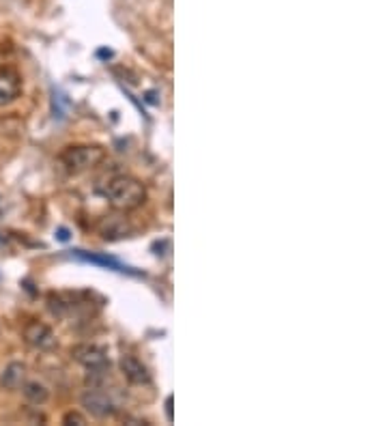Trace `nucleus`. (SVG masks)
Wrapping results in <instances>:
<instances>
[{
    "label": "nucleus",
    "mask_w": 387,
    "mask_h": 426,
    "mask_svg": "<svg viewBox=\"0 0 387 426\" xmlns=\"http://www.w3.org/2000/svg\"><path fill=\"white\" fill-rule=\"evenodd\" d=\"M26 381V366L22 362H11L3 372H0V388L7 392H15Z\"/></svg>",
    "instance_id": "obj_8"
},
{
    "label": "nucleus",
    "mask_w": 387,
    "mask_h": 426,
    "mask_svg": "<svg viewBox=\"0 0 387 426\" xmlns=\"http://www.w3.org/2000/svg\"><path fill=\"white\" fill-rule=\"evenodd\" d=\"M78 259L86 261V263H95V265H101V267H108V269H115V272H129V267L121 265L117 259H110V256H101V254H86L82 250L74 252Z\"/></svg>",
    "instance_id": "obj_10"
},
{
    "label": "nucleus",
    "mask_w": 387,
    "mask_h": 426,
    "mask_svg": "<svg viewBox=\"0 0 387 426\" xmlns=\"http://www.w3.org/2000/svg\"><path fill=\"white\" fill-rule=\"evenodd\" d=\"M60 164L65 166L67 172L80 174L90 168L99 166L106 160V151L97 145H78V147H67L58 155Z\"/></svg>",
    "instance_id": "obj_2"
},
{
    "label": "nucleus",
    "mask_w": 387,
    "mask_h": 426,
    "mask_svg": "<svg viewBox=\"0 0 387 426\" xmlns=\"http://www.w3.org/2000/svg\"><path fill=\"white\" fill-rule=\"evenodd\" d=\"M58 237H60L63 241H67V239H69V235H67V231H65V229H60V231H58Z\"/></svg>",
    "instance_id": "obj_13"
},
{
    "label": "nucleus",
    "mask_w": 387,
    "mask_h": 426,
    "mask_svg": "<svg viewBox=\"0 0 387 426\" xmlns=\"http://www.w3.org/2000/svg\"><path fill=\"white\" fill-rule=\"evenodd\" d=\"M3 209H5V200H3V196H0V213H3Z\"/></svg>",
    "instance_id": "obj_14"
},
{
    "label": "nucleus",
    "mask_w": 387,
    "mask_h": 426,
    "mask_svg": "<svg viewBox=\"0 0 387 426\" xmlns=\"http://www.w3.org/2000/svg\"><path fill=\"white\" fill-rule=\"evenodd\" d=\"M24 341L37 351H48V349H52L56 345V336H54L50 325L39 323V321H31L24 327Z\"/></svg>",
    "instance_id": "obj_4"
},
{
    "label": "nucleus",
    "mask_w": 387,
    "mask_h": 426,
    "mask_svg": "<svg viewBox=\"0 0 387 426\" xmlns=\"http://www.w3.org/2000/svg\"><path fill=\"white\" fill-rule=\"evenodd\" d=\"M19 390H22V394H24V398L31 402V405H45V402L50 400V390H48V386L41 384V381H37V379L24 381Z\"/></svg>",
    "instance_id": "obj_9"
},
{
    "label": "nucleus",
    "mask_w": 387,
    "mask_h": 426,
    "mask_svg": "<svg viewBox=\"0 0 387 426\" xmlns=\"http://www.w3.org/2000/svg\"><path fill=\"white\" fill-rule=\"evenodd\" d=\"M86 424V420H84V416H80L78 411H69V413H65V418H63V424Z\"/></svg>",
    "instance_id": "obj_11"
},
{
    "label": "nucleus",
    "mask_w": 387,
    "mask_h": 426,
    "mask_svg": "<svg viewBox=\"0 0 387 426\" xmlns=\"http://www.w3.org/2000/svg\"><path fill=\"white\" fill-rule=\"evenodd\" d=\"M104 196L108 198V203L115 209L133 211V209H138V207L145 205L147 188L135 177L119 174V177L110 179V181H108V186L104 188Z\"/></svg>",
    "instance_id": "obj_1"
},
{
    "label": "nucleus",
    "mask_w": 387,
    "mask_h": 426,
    "mask_svg": "<svg viewBox=\"0 0 387 426\" xmlns=\"http://www.w3.org/2000/svg\"><path fill=\"white\" fill-rule=\"evenodd\" d=\"M119 366H121V372H123V377L129 381V384H133V386H147V384H151V372L138 360V357L125 353V355H121Z\"/></svg>",
    "instance_id": "obj_5"
},
{
    "label": "nucleus",
    "mask_w": 387,
    "mask_h": 426,
    "mask_svg": "<svg viewBox=\"0 0 387 426\" xmlns=\"http://www.w3.org/2000/svg\"><path fill=\"white\" fill-rule=\"evenodd\" d=\"M72 355L74 360L84 364L86 368H95V366H106L108 364V355H106V349L104 347H97V345H76L72 349Z\"/></svg>",
    "instance_id": "obj_6"
},
{
    "label": "nucleus",
    "mask_w": 387,
    "mask_h": 426,
    "mask_svg": "<svg viewBox=\"0 0 387 426\" xmlns=\"http://www.w3.org/2000/svg\"><path fill=\"white\" fill-rule=\"evenodd\" d=\"M22 93V82L15 72H0V108L13 104Z\"/></svg>",
    "instance_id": "obj_7"
},
{
    "label": "nucleus",
    "mask_w": 387,
    "mask_h": 426,
    "mask_svg": "<svg viewBox=\"0 0 387 426\" xmlns=\"http://www.w3.org/2000/svg\"><path fill=\"white\" fill-rule=\"evenodd\" d=\"M82 407L93 418H99V420L112 418L117 413V405L112 402V398L99 392L97 388H90L82 394Z\"/></svg>",
    "instance_id": "obj_3"
},
{
    "label": "nucleus",
    "mask_w": 387,
    "mask_h": 426,
    "mask_svg": "<svg viewBox=\"0 0 387 426\" xmlns=\"http://www.w3.org/2000/svg\"><path fill=\"white\" fill-rule=\"evenodd\" d=\"M166 416H168V420H172L174 416H172V396H168L166 398Z\"/></svg>",
    "instance_id": "obj_12"
}]
</instances>
